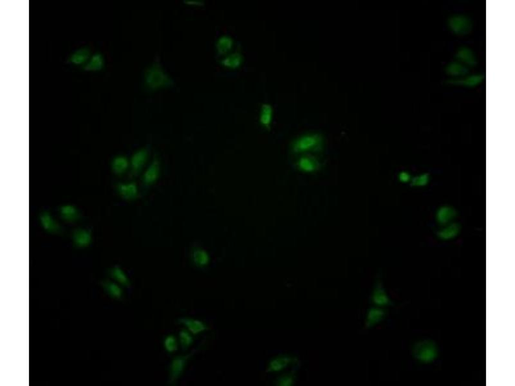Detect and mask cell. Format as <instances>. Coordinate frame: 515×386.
Masks as SVG:
<instances>
[{"label":"cell","mask_w":515,"mask_h":386,"mask_svg":"<svg viewBox=\"0 0 515 386\" xmlns=\"http://www.w3.org/2000/svg\"><path fill=\"white\" fill-rule=\"evenodd\" d=\"M293 358L288 356H282L276 358L271 361L268 366V372H280L293 362Z\"/></svg>","instance_id":"cell-26"},{"label":"cell","mask_w":515,"mask_h":386,"mask_svg":"<svg viewBox=\"0 0 515 386\" xmlns=\"http://www.w3.org/2000/svg\"><path fill=\"white\" fill-rule=\"evenodd\" d=\"M412 353L420 363H432L438 357V347L433 340H419L413 346Z\"/></svg>","instance_id":"cell-2"},{"label":"cell","mask_w":515,"mask_h":386,"mask_svg":"<svg viewBox=\"0 0 515 386\" xmlns=\"http://www.w3.org/2000/svg\"><path fill=\"white\" fill-rule=\"evenodd\" d=\"M90 50L88 47H84L76 50L71 54L69 58V62L76 66L85 65L91 57Z\"/></svg>","instance_id":"cell-18"},{"label":"cell","mask_w":515,"mask_h":386,"mask_svg":"<svg viewBox=\"0 0 515 386\" xmlns=\"http://www.w3.org/2000/svg\"><path fill=\"white\" fill-rule=\"evenodd\" d=\"M233 47L234 40L230 36L222 35L217 40L216 50L219 55L225 56L231 53Z\"/></svg>","instance_id":"cell-22"},{"label":"cell","mask_w":515,"mask_h":386,"mask_svg":"<svg viewBox=\"0 0 515 386\" xmlns=\"http://www.w3.org/2000/svg\"><path fill=\"white\" fill-rule=\"evenodd\" d=\"M484 81V76L481 74H475L464 76L457 79H452L447 81V84L452 86H463L473 88L479 86Z\"/></svg>","instance_id":"cell-11"},{"label":"cell","mask_w":515,"mask_h":386,"mask_svg":"<svg viewBox=\"0 0 515 386\" xmlns=\"http://www.w3.org/2000/svg\"><path fill=\"white\" fill-rule=\"evenodd\" d=\"M111 169L115 175L125 174L130 169V159L123 155L115 156L111 161Z\"/></svg>","instance_id":"cell-14"},{"label":"cell","mask_w":515,"mask_h":386,"mask_svg":"<svg viewBox=\"0 0 515 386\" xmlns=\"http://www.w3.org/2000/svg\"><path fill=\"white\" fill-rule=\"evenodd\" d=\"M72 238L76 247L83 248L90 245L92 238V233L88 229L78 227L74 230Z\"/></svg>","instance_id":"cell-10"},{"label":"cell","mask_w":515,"mask_h":386,"mask_svg":"<svg viewBox=\"0 0 515 386\" xmlns=\"http://www.w3.org/2000/svg\"><path fill=\"white\" fill-rule=\"evenodd\" d=\"M179 342L184 350H187L191 346L193 342L192 334L186 329H182L180 331L179 335Z\"/></svg>","instance_id":"cell-28"},{"label":"cell","mask_w":515,"mask_h":386,"mask_svg":"<svg viewBox=\"0 0 515 386\" xmlns=\"http://www.w3.org/2000/svg\"><path fill=\"white\" fill-rule=\"evenodd\" d=\"M323 144V138L317 133L307 134L297 138L293 142L292 150L295 153L318 150Z\"/></svg>","instance_id":"cell-3"},{"label":"cell","mask_w":515,"mask_h":386,"mask_svg":"<svg viewBox=\"0 0 515 386\" xmlns=\"http://www.w3.org/2000/svg\"><path fill=\"white\" fill-rule=\"evenodd\" d=\"M385 316V311L379 308H371L367 314L366 326L368 328L374 326L378 322H381Z\"/></svg>","instance_id":"cell-24"},{"label":"cell","mask_w":515,"mask_h":386,"mask_svg":"<svg viewBox=\"0 0 515 386\" xmlns=\"http://www.w3.org/2000/svg\"><path fill=\"white\" fill-rule=\"evenodd\" d=\"M104 64L103 55L101 53H96L91 56L88 62L84 65V69L88 71H98L103 69Z\"/></svg>","instance_id":"cell-23"},{"label":"cell","mask_w":515,"mask_h":386,"mask_svg":"<svg viewBox=\"0 0 515 386\" xmlns=\"http://www.w3.org/2000/svg\"><path fill=\"white\" fill-rule=\"evenodd\" d=\"M184 2L186 5L193 6H200L204 4L202 0H185Z\"/></svg>","instance_id":"cell-32"},{"label":"cell","mask_w":515,"mask_h":386,"mask_svg":"<svg viewBox=\"0 0 515 386\" xmlns=\"http://www.w3.org/2000/svg\"><path fill=\"white\" fill-rule=\"evenodd\" d=\"M297 166L303 172L313 173L319 168V162L311 156H303L297 160Z\"/></svg>","instance_id":"cell-20"},{"label":"cell","mask_w":515,"mask_h":386,"mask_svg":"<svg viewBox=\"0 0 515 386\" xmlns=\"http://www.w3.org/2000/svg\"><path fill=\"white\" fill-rule=\"evenodd\" d=\"M149 154L147 149L141 148L135 151L130 158V170L136 175L144 170L149 160Z\"/></svg>","instance_id":"cell-5"},{"label":"cell","mask_w":515,"mask_h":386,"mask_svg":"<svg viewBox=\"0 0 515 386\" xmlns=\"http://www.w3.org/2000/svg\"><path fill=\"white\" fill-rule=\"evenodd\" d=\"M243 58L242 54L238 52H233L228 54L227 55L223 56L221 60V64L225 68L228 69H234L240 68L243 64Z\"/></svg>","instance_id":"cell-19"},{"label":"cell","mask_w":515,"mask_h":386,"mask_svg":"<svg viewBox=\"0 0 515 386\" xmlns=\"http://www.w3.org/2000/svg\"><path fill=\"white\" fill-rule=\"evenodd\" d=\"M179 343L177 338L172 335L166 336L163 342L165 350L169 353L175 352L178 350Z\"/></svg>","instance_id":"cell-29"},{"label":"cell","mask_w":515,"mask_h":386,"mask_svg":"<svg viewBox=\"0 0 515 386\" xmlns=\"http://www.w3.org/2000/svg\"><path fill=\"white\" fill-rule=\"evenodd\" d=\"M171 79L159 64H151L145 71V84L150 90H158L171 86Z\"/></svg>","instance_id":"cell-1"},{"label":"cell","mask_w":515,"mask_h":386,"mask_svg":"<svg viewBox=\"0 0 515 386\" xmlns=\"http://www.w3.org/2000/svg\"><path fill=\"white\" fill-rule=\"evenodd\" d=\"M110 274L115 280L119 282V283H121V285L125 286L129 285L130 281L127 274H125V272H124L121 268L118 267V266H116V267L113 268L112 269L110 270Z\"/></svg>","instance_id":"cell-27"},{"label":"cell","mask_w":515,"mask_h":386,"mask_svg":"<svg viewBox=\"0 0 515 386\" xmlns=\"http://www.w3.org/2000/svg\"><path fill=\"white\" fill-rule=\"evenodd\" d=\"M179 322L192 335L203 333L207 329L205 323L197 319L184 318L180 319Z\"/></svg>","instance_id":"cell-13"},{"label":"cell","mask_w":515,"mask_h":386,"mask_svg":"<svg viewBox=\"0 0 515 386\" xmlns=\"http://www.w3.org/2000/svg\"><path fill=\"white\" fill-rule=\"evenodd\" d=\"M190 355H179L173 358L169 366V383H175L181 377L187 366Z\"/></svg>","instance_id":"cell-6"},{"label":"cell","mask_w":515,"mask_h":386,"mask_svg":"<svg viewBox=\"0 0 515 386\" xmlns=\"http://www.w3.org/2000/svg\"><path fill=\"white\" fill-rule=\"evenodd\" d=\"M39 222L45 231L50 233H59L62 230L60 223L55 220L51 212L44 211L39 215Z\"/></svg>","instance_id":"cell-9"},{"label":"cell","mask_w":515,"mask_h":386,"mask_svg":"<svg viewBox=\"0 0 515 386\" xmlns=\"http://www.w3.org/2000/svg\"><path fill=\"white\" fill-rule=\"evenodd\" d=\"M294 383V377L292 375H284L281 378L278 379L277 385L279 386H291Z\"/></svg>","instance_id":"cell-31"},{"label":"cell","mask_w":515,"mask_h":386,"mask_svg":"<svg viewBox=\"0 0 515 386\" xmlns=\"http://www.w3.org/2000/svg\"><path fill=\"white\" fill-rule=\"evenodd\" d=\"M456 59L457 62L461 63L469 68H473L477 64V58L474 53L468 47L459 48L456 53Z\"/></svg>","instance_id":"cell-12"},{"label":"cell","mask_w":515,"mask_h":386,"mask_svg":"<svg viewBox=\"0 0 515 386\" xmlns=\"http://www.w3.org/2000/svg\"><path fill=\"white\" fill-rule=\"evenodd\" d=\"M372 301L373 303L378 307H385V306L392 305V302L389 299L388 295L380 281H378L375 285L373 293Z\"/></svg>","instance_id":"cell-16"},{"label":"cell","mask_w":515,"mask_h":386,"mask_svg":"<svg viewBox=\"0 0 515 386\" xmlns=\"http://www.w3.org/2000/svg\"><path fill=\"white\" fill-rule=\"evenodd\" d=\"M191 258L195 265L198 267H204L210 262V256L207 251L201 247H195L191 253Z\"/></svg>","instance_id":"cell-17"},{"label":"cell","mask_w":515,"mask_h":386,"mask_svg":"<svg viewBox=\"0 0 515 386\" xmlns=\"http://www.w3.org/2000/svg\"><path fill=\"white\" fill-rule=\"evenodd\" d=\"M58 211L61 218L66 222H75L79 220L80 217L79 209L75 205L70 203L61 205Z\"/></svg>","instance_id":"cell-15"},{"label":"cell","mask_w":515,"mask_h":386,"mask_svg":"<svg viewBox=\"0 0 515 386\" xmlns=\"http://www.w3.org/2000/svg\"><path fill=\"white\" fill-rule=\"evenodd\" d=\"M273 117V107L269 104H263L261 107L260 123L263 127L269 128L272 123Z\"/></svg>","instance_id":"cell-25"},{"label":"cell","mask_w":515,"mask_h":386,"mask_svg":"<svg viewBox=\"0 0 515 386\" xmlns=\"http://www.w3.org/2000/svg\"><path fill=\"white\" fill-rule=\"evenodd\" d=\"M445 70H446L447 74L454 77L453 79L466 76L469 73L468 67L465 66L464 64L457 61L447 64Z\"/></svg>","instance_id":"cell-21"},{"label":"cell","mask_w":515,"mask_h":386,"mask_svg":"<svg viewBox=\"0 0 515 386\" xmlns=\"http://www.w3.org/2000/svg\"><path fill=\"white\" fill-rule=\"evenodd\" d=\"M116 189L119 196L125 200H134L138 198L139 187L136 182H117Z\"/></svg>","instance_id":"cell-8"},{"label":"cell","mask_w":515,"mask_h":386,"mask_svg":"<svg viewBox=\"0 0 515 386\" xmlns=\"http://www.w3.org/2000/svg\"><path fill=\"white\" fill-rule=\"evenodd\" d=\"M161 171L160 162L157 158H154L150 164L145 168L142 175V181L146 186H151L156 183L159 179Z\"/></svg>","instance_id":"cell-7"},{"label":"cell","mask_w":515,"mask_h":386,"mask_svg":"<svg viewBox=\"0 0 515 386\" xmlns=\"http://www.w3.org/2000/svg\"><path fill=\"white\" fill-rule=\"evenodd\" d=\"M103 287L111 296L114 298H119L122 296V290L120 287L116 283L112 281H106L103 284Z\"/></svg>","instance_id":"cell-30"},{"label":"cell","mask_w":515,"mask_h":386,"mask_svg":"<svg viewBox=\"0 0 515 386\" xmlns=\"http://www.w3.org/2000/svg\"><path fill=\"white\" fill-rule=\"evenodd\" d=\"M447 25L451 31L458 36L467 35L473 27L471 19L463 14H455L449 17Z\"/></svg>","instance_id":"cell-4"}]
</instances>
